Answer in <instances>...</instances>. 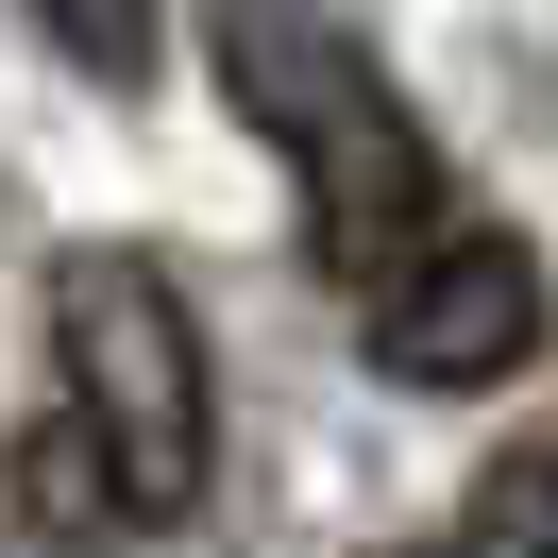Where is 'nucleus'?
<instances>
[{
    "label": "nucleus",
    "instance_id": "5",
    "mask_svg": "<svg viewBox=\"0 0 558 558\" xmlns=\"http://www.w3.org/2000/svg\"><path fill=\"white\" fill-rule=\"evenodd\" d=\"M35 17H51V51H69V69H102V85L153 69V0H35Z\"/></svg>",
    "mask_w": 558,
    "mask_h": 558
},
{
    "label": "nucleus",
    "instance_id": "3",
    "mask_svg": "<svg viewBox=\"0 0 558 558\" xmlns=\"http://www.w3.org/2000/svg\"><path fill=\"white\" fill-rule=\"evenodd\" d=\"M542 339H558V288H542L524 238H440L423 271L373 288V355L407 389H508Z\"/></svg>",
    "mask_w": 558,
    "mask_h": 558
},
{
    "label": "nucleus",
    "instance_id": "4",
    "mask_svg": "<svg viewBox=\"0 0 558 558\" xmlns=\"http://www.w3.org/2000/svg\"><path fill=\"white\" fill-rule=\"evenodd\" d=\"M474 558H558V457H508L474 490Z\"/></svg>",
    "mask_w": 558,
    "mask_h": 558
},
{
    "label": "nucleus",
    "instance_id": "2",
    "mask_svg": "<svg viewBox=\"0 0 558 558\" xmlns=\"http://www.w3.org/2000/svg\"><path fill=\"white\" fill-rule=\"evenodd\" d=\"M51 355H69V423L102 440L119 474V524H186L220 474V373H204V322L153 254L85 238L51 271Z\"/></svg>",
    "mask_w": 558,
    "mask_h": 558
},
{
    "label": "nucleus",
    "instance_id": "1",
    "mask_svg": "<svg viewBox=\"0 0 558 558\" xmlns=\"http://www.w3.org/2000/svg\"><path fill=\"white\" fill-rule=\"evenodd\" d=\"M220 102L254 119V136L288 153V204H305V254L373 305L389 271H423V204H440V153H423L407 85L373 69V51L322 17V0H220Z\"/></svg>",
    "mask_w": 558,
    "mask_h": 558
}]
</instances>
